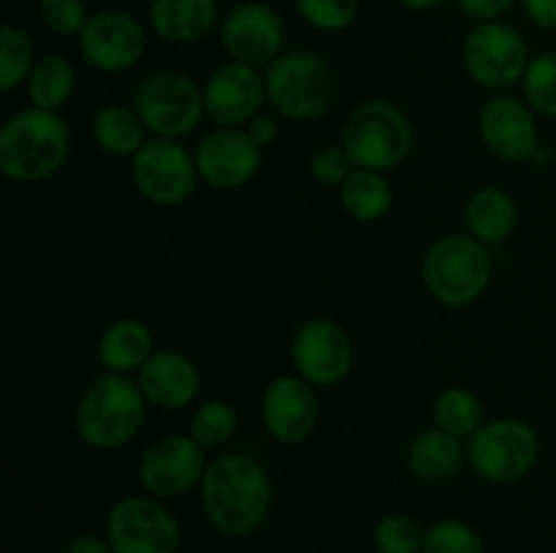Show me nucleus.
<instances>
[{
    "label": "nucleus",
    "instance_id": "obj_1",
    "mask_svg": "<svg viewBox=\"0 0 556 553\" xmlns=\"http://www.w3.org/2000/svg\"><path fill=\"white\" fill-rule=\"evenodd\" d=\"M206 520L226 537H250L266 524L275 502V486L258 459L223 453L206 464L199 486Z\"/></svg>",
    "mask_w": 556,
    "mask_h": 553
},
{
    "label": "nucleus",
    "instance_id": "obj_2",
    "mask_svg": "<svg viewBox=\"0 0 556 553\" xmlns=\"http://www.w3.org/2000/svg\"><path fill=\"white\" fill-rule=\"evenodd\" d=\"M71 128L60 112L22 108L0 128V171L9 182L36 184L68 163Z\"/></svg>",
    "mask_w": 556,
    "mask_h": 553
},
{
    "label": "nucleus",
    "instance_id": "obj_3",
    "mask_svg": "<svg viewBox=\"0 0 556 553\" xmlns=\"http://www.w3.org/2000/svg\"><path fill=\"white\" fill-rule=\"evenodd\" d=\"M150 401L128 374L103 372L79 396L74 428L85 445L96 450H117L141 432Z\"/></svg>",
    "mask_w": 556,
    "mask_h": 553
},
{
    "label": "nucleus",
    "instance_id": "obj_4",
    "mask_svg": "<svg viewBox=\"0 0 556 553\" xmlns=\"http://www.w3.org/2000/svg\"><path fill=\"white\" fill-rule=\"evenodd\" d=\"M492 253L470 233H445L429 244L421 276L438 304L465 309L481 301L492 282Z\"/></svg>",
    "mask_w": 556,
    "mask_h": 553
},
{
    "label": "nucleus",
    "instance_id": "obj_5",
    "mask_svg": "<svg viewBox=\"0 0 556 553\" xmlns=\"http://www.w3.org/2000/svg\"><path fill=\"white\" fill-rule=\"evenodd\" d=\"M266 98L282 119L315 123L337 98V74L329 60L309 49L282 52L266 65Z\"/></svg>",
    "mask_w": 556,
    "mask_h": 553
},
{
    "label": "nucleus",
    "instance_id": "obj_6",
    "mask_svg": "<svg viewBox=\"0 0 556 553\" xmlns=\"http://www.w3.org/2000/svg\"><path fill=\"white\" fill-rule=\"evenodd\" d=\"M340 144L345 146L356 168L389 173L410 157L416 130L405 108L375 98L353 108L342 128Z\"/></svg>",
    "mask_w": 556,
    "mask_h": 553
},
{
    "label": "nucleus",
    "instance_id": "obj_7",
    "mask_svg": "<svg viewBox=\"0 0 556 553\" xmlns=\"http://www.w3.org/2000/svg\"><path fill=\"white\" fill-rule=\"evenodd\" d=\"M541 434L521 417H494L467 439V464L481 480L510 486L541 461Z\"/></svg>",
    "mask_w": 556,
    "mask_h": 553
},
{
    "label": "nucleus",
    "instance_id": "obj_8",
    "mask_svg": "<svg viewBox=\"0 0 556 553\" xmlns=\"http://www.w3.org/2000/svg\"><path fill=\"white\" fill-rule=\"evenodd\" d=\"M134 108L157 139H185L199 128L204 112V87L174 68L152 70L134 92Z\"/></svg>",
    "mask_w": 556,
    "mask_h": 553
},
{
    "label": "nucleus",
    "instance_id": "obj_9",
    "mask_svg": "<svg viewBox=\"0 0 556 553\" xmlns=\"http://www.w3.org/2000/svg\"><path fill=\"white\" fill-rule=\"evenodd\" d=\"M532 54L525 36L508 22H478L462 43V65L476 85L503 92L521 85Z\"/></svg>",
    "mask_w": 556,
    "mask_h": 553
},
{
    "label": "nucleus",
    "instance_id": "obj_10",
    "mask_svg": "<svg viewBox=\"0 0 556 553\" xmlns=\"http://www.w3.org/2000/svg\"><path fill=\"white\" fill-rule=\"evenodd\" d=\"M130 179L141 198L155 206L185 204L201 182L195 152H190L182 141L157 136L147 139L144 146L130 157Z\"/></svg>",
    "mask_w": 556,
    "mask_h": 553
},
{
    "label": "nucleus",
    "instance_id": "obj_11",
    "mask_svg": "<svg viewBox=\"0 0 556 553\" xmlns=\"http://www.w3.org/2000/svg\"><path fill=\"white\" fill-rule=\"evenodd\" d=\"M106 540L114 553H177L182 529L163 499L134 493L112 504L106 515Z\"/></svg>",
    "mask_w": 556,
    "mask_h": 553
},
{
    "label": "nucleus",
    "instance_id": "obj_12",
    "mask_svg": "<svg viewBox=\"0 0 556 553\" xmlns=\"http://www.w3.org/2000/svg\"><path fill=\"white\" fill-rule=\"evenodd\" d=\"M210 461L190 434H168L141 453L136 477L141 491L155 499H179L201 486Z\"/></svg>",
    "mask_w": 556,
    "mask_h": 553
},
{
    "label": "nucleus",
    "instance_id": "obj_13",
    "mask_svg": "<svg viewBox=\"0 0 556 553\" xmlns=\"http://www.w3.org/2000/svg\"><path fill=\"white\" fill-rule=\"evenodd\" d=\"M293 369L313 388H331L353 369V339L337 320L313 318L302 323L291 342Z\"/></svg>",
    "mask_w": 556,
    "mask_h": 553
},
{
    "label": "nucleus",
    "instance_id": "obj_14",
    "mask_svg": "<svg viewBox=\"0 0 556 553\" xmlns=\"http://www.w3.org/2000/svg\"><path fill=\"white\" fill-rule=\"evenodd\" d=\"M79 54L101 74H125L136 68L147 52V33L136 16L109 9L90 16L76 38Z\"/></svg>",
    "mask_w": 556,
    "mask_h": 553
},
{
    "label": "nucleus",
    "instance_id": "obj_15",
    "mask_svg": "<svg viewBox=\"0 0 556 553\" xmlns=\"http://www.w3.org/2000/svg\"><path fill=\"white\" fill-rule=\"evenodd\" d=\"M220 41L233 63L271 65L286 47V22L261 0H244L233 5L220 25Z\"/></svg>",
    "mask_w": 556,
    "mask_h": 553
},
{
    "label": "nucleus",
    "instance_id": "obj_16",
    "mask_svg": "<svg viewBox=\"0 0 556 553\" xmlns=\"http://www.w3.org/2000/svg\"><path fill=\"white\" fill-rule=\"evenodd\" d=\"M266 98V76L244 63L217 65L204 85V112L215 128H244L261 114Z\"/></svg>",
    "mask_w": 556,
    "mask_h": 553
},
{
    "label": "nucleus",
    "instance_id": "obj_17",
    "mask_svg": "<svg viewBox=\"0 0 556 553\" xmlns=\"http://www.w3.org/2000/svg\"><path fill=\"white\" fill-rule=\"evenodd\" d=\"M195 166L201 182L215 190H239L255 179L264 150L244 128H215L195 144Z\"/></svg>",
    "mask_w": 556,
    "mask_h": 553
},
{
    "label": "nucleus",
    "instance_id": "obj_18",
    "mask_svg": "<svg viewBox=\"0 0 556 553\" xmlns=\"http://www.w3.org/2000/svg\"><path fill=\"white\" fill-rule=\"evenodd\" d=\"M535 117L525 98L494 95L478 112V136L500 160L530 163L541 146Z\"/></svg>",
    "mask_w": 556,
    "mask_h": 553
},
{
    "label": "nucleus",
    "instance_id": "obj_19",
    "mask_svg": "<svg viewBox=\"0 0 556 553\" xmlns=\"http://www.w3.org/2000/svg\"><path fill=\"white\" fill-rule=\"evenodd\" d=\"M261 421L280 445H299L318 426V396L299 374H280L261 394Z\"/></svg>",
    "mask_w": 556,
    "mask_h": 553
},
{
    "label": "nucleus",
    "instance_id": "obj_20",
    "mask_svg": "<svg viewBox=\"0 0 556 553\" xmlns=\"http://www.w3.org/2000/svg\"><path fill=\"white\" fill-rule=\"evenodd\" d=\"M141 394L150 407L163 412L185 410L201 394L199 363L179 350H155L136 374Z\"/></svg>",
    "mask_w": 556,
    "mask_h": 553
},
{
    "label": "nucleus",
    "instance_id": "obj_21",
    "mask_svg": "<svg viewBox=\"0 0 556 553\" xmlns=\"http://www.w3.org/2000/svg\"><path fill=\"white\" fill-rule=\"evenodd\" d=\"M217 0H152L147 9L152 33L161 41L188 47L204 41L217 27Z\"/></svg>",
    "mask_w": 556,
    "mask_h": 553
},
{
    "label": "nucleus",
    "instance_id": "obj_22",
    "mask_svg": "<svg viewBox=\"0 0 556 553\" xmlns=\"http://www.w3.org/2000/svg\"><path fill=\"white\" fill-rule=\"evenodd\" d=\"M405 466L413 477L424 483L454 480L467 464V442L443 432V428H424L407 442Z\"/></svg>",
    "mask_w": 556,
    "mask_h": 553
},
{
    "label": "nucleus",
    "instance_id": "obj_23",
    "mask_svg": "<svg viewBox=\"0 0 556 553\" xmlns=\"http://www.w3.org/2000/svg\"><path fill=\"white\" fill-rule=\"evenodd\" d=\"M155 352V336L139 318H119L103 329L98 339V363L103 372L139 374V369Z\"/></svg>",
    "mask_w": 556,
    "mask_h": 553
},
{
    "label": "nucleus",
    "instance_id": "obj_24",
    "mask_svg": "<svg viewBox=\"0 0 556 553\" xmlns=\"http://www.w3.org/2000/svg\"><path fill=\"white\" fill-rule=\"evenodd\" d=\"M516 222H519V209H516V201L510 198V193H505L503 188L486 184L467 198L465 228L470 236H476L486 247L508 242L510 233L516 231Z\"/></svg>",
    "mask_w": 556,
    "mask_h": 553
},
{
    "label": "nucleus",
    "instance_id": "obj_25",
    "mask_svg": "<svg viewBox=\"0 0 556 553\" xmlns=\"http://www.w3.org/2000/svg\"><path fill=\"white\" fill-rule=\"evenodd\" d=\"M340 206L348 217L358 222H378L394 206V188L383 171L353 168L351 177L337 188Z\"/></svg>",
    "mask_w": 556,
    "mask_h": 553
},
{
    "label": "nucleus",
    "instance_id": "obj_26",
    "mask_svg": "<svg viewBox=\"0 0 556 553\" xmlns=\"http://www.w3.org/2000/svg\"><path fill=\"white\" fill-rule=\"evenodd\" d=\"M144 123H141L139 112L134 106H123V103H109L101 106L92 117V141L98 150L109 157H134L136 152L144 146Z\"/></svg>",
    "mask_w": 556,
    "mask_h": 553
},
{
    "label": "nucleus",
    "instance_id": "obj_27",
    "mask_svg": "<svg viewBox=\"0 0 556 553\" xmlns=\"http://www.w3.org/2000/svg\"><path fill=\"white\" fill-rule=\"evenodd\" d=\"M30 106L43 108V112H60L68 106L76 90V70L60 54H43L38 57L30 79L25 85Z\"/></svg>",
    "mask_w": 556,
    "mask_h": 553
},
{
    "label": "nucleus",
    "instance_id": "obj_28",
    "mask_svg": "<svg viewBox=\"0 0 556 553\" xmlns=\"http://www.w3.org/2000/svg\"><path fill=\"white\" fill-rule=\"evenodd\" d=\"M434 426L454 434L459 439H470L483 426V401L467 388H445L440 390L432 404Z\"/></svg>",
    "mask_w": 556,
    "mask_h": 553
},
{
    "label": "nucleus",
    "instance_id": "obj_29",
    "mask_svg": "<svg viewBox=\"0 0 556 553\" xmlns=\"http://www.w3.org/2000/svg\"><path fill=\"white\" fill-rule=\"evenodd\" d=\"M36 63L38 57L33 38L20 25L5 22L0 27V90L14 92L27 85Z\"/></svg>",
    "mask_w": 556,
    "mask_h": 553
},
{
    "label": "nucleus",
    "instance_id": "obj_30",
    "mask_svg": "<svg viewBox=\"0 0 556 553\" xmlns=\"http://www.w3.org/2000/svg\"><path fill=\"white\" fill-rule=\"evenodd\" d=\"M239 428V412L231 401L226 399H210L204 404L195 407L193 417H190V437L201 445L204 450L220 448L228 439L237 434Z\"/></svg>",
    "mask_w": 556,
    "mask_h": 553
},
{
    "label": "nucleus",
    "instance_id": "obj_31",
    "mask_svg": "<svg viewBox=\"0 0 556 553\" xmlns=\"http://www.w3.org/2000/svg\"><path fill=\"white\" fill-rule=\"evenodd\" d=\"M521 95L538 117L556 119V52H541L521 76Z\"/></svg>",
    "mask_w": 556,
    "mask_h": 553
},
{
    "label": "nucleus",
    "instance_id": "obj_32",
    "mask_svg": "<svg viewBox=\"0 0 556 553\" xmlns=\"http://www.w3.org/2000/svg\"><path fill=\"white\" fill-rule=\"evenodd\" d=\"M427 529L413 515L391 513L378 520L372 531L375 551L378 553H421Z\"/></svg>",
    "mask_w": 556,
    "mask_h": 553
},
{
    "label": "nucleus",
    "instance_id": "obj_33",
    "mask_svg": "<svg viewBox=\"0 0 556 553\" xmlns=\"http://www.w3.org/2000/svg\"><path fill=\"white\" fill-rule=\"evenodd\" d=\"M421 553H486V548L472 524L459 518H440L427 526Z\"/></svg>",
    "mask_w": 556,
    "mask_h": 553
},
{
    "label": "nucleus",
    "instance_id": "obj_34",
    "mask_svg": "<svg viewBox=\"0 0 556 553\" xmlns=\"http://www.w3.org/2000/svg\"><path fill=\"white\" fill-rule=\"evenodd\" d=\"M293 9L313 30L342 33L356 22L358 0H293Z\"/></svg>",
    "mask_w": 556,
    "mask_h": 553
},
{
    "label": "nucleus",
    "instance_id": "obj_35",
    "mask_svg": "<svg viewBox=\"0 0 556 553\" xmlns=\"http://www.w3.org/2000/svg\"><path fill=\"white\" fill-rule=\"evenodd\" d=\"M38 16L54 36L79 38L92 14L85 0H38Z\"/></svg>",
    "mask_w": 556,
    "mask_h": 553
},
{
    "label": "nucleus",
    "instance_id": "obj_36",
    "mask_svg": "<svg viewBox=\"0 0 556 553\" xmlns=\"http://www.w3.org/2000/svg\"><path fill=\"white\" fill-rule=\"evenodd\" d=\"M353 160L342 144H326L309 157V173L324 188H340L353 171Z\"/></svg>",
    "mask_w": 556,
    "mask_h": 553
},
{
    "label": "nucleus",
    "instance_id": "obj_37",
    "mask_svg": "<svg viewBox=\"0 0 556 553\" xmlns=\"http://www.w3.org/2000/svg\"><path fill=\"white\" fill-rule=\"evenodd\" d=\"M516 0H456L459 11L472 22H497L514 9Z\"/></svg>",
    "mask_w": 556,
    "mask_h": 553
},
{
    "label": "nucleus",
    "instance_id": "obj_38",
    "mask_svg": "<svg viewBox=\"0 0 556 553\" xmlns=\"http://www.w3.org/2000/svg\"><path fill=\"white\" fill-rule=\"evenodd\" d=\"M527 20L543 30H556V0H521Z\"/></svg>",
    "mask_w": 556,
    "mask_h": 553
},
{
    "label": "nucleus",
    "instance_id": "obj_39",
    "mask_svg": "<svg viewBox=\"0 0 556 553\" xmlns=\"http://www.w3.org/2000/svg\"><path fill=\"white\" fill-rule=\"evenodd\" d=\"M244 130H248V136L261 146V150H266V146H271L280 139V125H277V119L269 117V114H258L253 123L244 125Z\"/></svg>",
    "mask_w": 556,
    "mask_h": 553
},
{
    "label": "nucleus",
    "instance_id": "obj_40",
    "mask_svg": "<svg viewBox=\"0 0 556 553\" xmlns=\"http://www.w3.org/2000/svg\"><path fill=\"white\" fill-rule=\"evenodd\" d=\"M63 553H114L112 542L106 540V535H92V531H81L74 535L65 542Z\"/></svg>",
    "mask_w": 556,
    "mask_h": 553
},
{
    "label": "nucleus",
    "instance_id": "obj_41",
    "mask_svg": "<svg viewBox=\"0 0 556 553\" xmlns=\"http://www.w3.org/2000/svg\"><path fill=\"white\" fill-rule=\"evenodd\" d=\"M396 3L407 11H432L440 9L443 3H448V0H396Z\"/></svg>",
    "mask_w": 556,
    "mask_h": 553
},
{
    "label": "nucleus",
    "instance_id": "obj_42",
    "mask_svg": "<svg viewBox=\"0 0 556 553\" xmlns=\"http://www.w3.org/2000/svg\"><path fill=\"white\" fill-rule=\"evenodd\" d=\"M548 163H552V150H548L546 144H541L538 146V152L535 155H532V160H530V166H538V168H546Z\"/></svg>",
    "mask_w": 556,
    "mask_h": 553
}]
</instances>
